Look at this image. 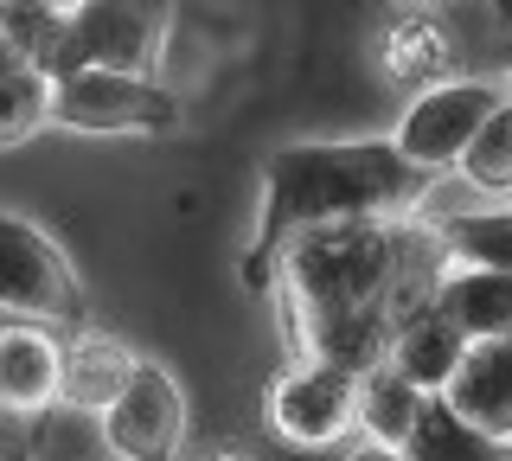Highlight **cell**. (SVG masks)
I'll list each match as a JSON object with an SVG mask.
<instances>
[{
  "label": "cell",
  "instance_id": "obj_1",
  "mask_svg": "<svg viewBox=\"0 0 512 461\" xmlns=\"http://www.w3.org/2000/svg\"><path fill=\"white\" fill-rule=\"evenodd\" d=\"M448 244L436 225L359 218L282 244L269 289L282 301V340L295 359H333L346 372L391 365V346L436 301Z\"/></svg>",
  "mask_w": 512,
  "mask_h": 461
},
{
  "label": "cell",
  "instance_id": "obj_2",
  "mask_svg": "<svg viewBox=\"0 0 512 461\" xmlns=\"http://www.w3.org/2000/svg\"><path fill=\"white\" fill-rule=\"evenodd\" d=\"M429 193V173L404 161L397 141H295L269 154L256 237L244 250V282L269 289L288 237L320 225H359V218H404Z\"/></svg>",
  "mask_w": 512,
  "mask_h": 461
},
{
  "label": "cell",
  "instance_id": "obj_3",
  "mask_svg": "<svg viewBox=\"0 0 512 461\" xmlns=\"http://www.w3.org/2000/svg\"><path fill=\"white\" fill-rule=\"evenodd\" d=\"M160 39H167V0H64V39L52 77L71 71L154 77Z\"/></svg>",
  "mask_w": 512,
  "mask_h": 461
},
{
  "label": "cell",
  "instance_id": "obj_4",
  "mask_svg": "<svg viewBox=\"0 0 512 461\" xmlns=\"http://www.w3.org/2000/svg\"><path fill=\"white\" fill-rule=\"evenodd\" d=\"M0 314L45 327L84 321V282H77L71 257L20 212H0Z\"/></svg>",
  "mask_w": 512,
  "mask_h": 461
},
{
  "label": "cell",
  "instance_id": "obj_5",
  "mask_svg": "<svg viewBox=\"0 0 512 461\" xmlns=\"http://www.w3.org/2000/svg\"><path fill=\"white\" fill-rule=\"evenodd\" d=\"M52 122L71 135H167L180 129V103L154 77L71 71L52 77Z\"/></svg>",
  "mask_w": 512,
  "mask_h": 461
},
{
  "label": "cell",
  "instance_id": "obj_6",
  "mask_svg": "<svg viewBox=\"0 0 512 461\" xmlns=\"http://www.w3.org/2000/svg\"><path fill=\"white\" fill-rule=\"evenodd\" d=\"M269 423L295 449H333L346 429H359V372L333 359H295L269 385Z\"/></svg>",
  "mask_w": 512,
  "mask_h": 461
},
{
  "label": "cell",
  "instance_id": "obj_7",
  "mask_svg": "<svg viewBox=\"0 0 512 461\" xmlns=\"http://www.w3.org/2000/svg\"><path fill=\"white\" fill-rule=\"evenodd\" d=\"M103 442L122 461H180L186 449V391L160 359H135V378L103 410Z\"/></svg>",
  "mask_w": 512,
  "mask_h": 461
},
{
  "label": "cell",
  "instance_id": "obj_8",
  "mask_svg": "<svg viewBox=\"0 0 512 461\" xmlns=\"http://www.w3.org/2000/svg\"><path fill=\"white\" fill-rule=\"evenodd\" d=\"M493 109H500L493 84H474V77L416 90V103L404 109V122H397V148H404L410 167H423L429 180H436V173L461 167V154L474 148V135L487 129Z\"/></svg>",
  "mask_w": 512,
  "mask_h": 461
},
{
  "label": "cell",
  "instance_id": "obj_9",
  "mask_svg": "<svg viewBox=\"0 0 512 461\" xmlns=\"http://www.w3.org/2000/svg\"><path fill=\"white\" fill-rule=\"evenodd\" d=\"M64 378V340L45 321H13L0 314V404L20 417L45 423V410L58 404Z\"/></svg>",
  "mask_w": 512,
  "mask_h": 461
},
{
  "label": "cell",
  "instance_id": "obj_10",
  "mask_svg": "<svg viewBox=\"0 0 512 461\" xmlns=\"http://www.w3.org/2000/svg\"><path fill=\"white\" fill-rule=\"evenodd\" d=\"M436 314H442V321L455 327L468 346L500 340V333H512V276H500V269H487V263H455V269H442V282H436Z\"/></svg>",
  "mask_w": 512,
  "mask_h": 461
},
{
  "label": "cell",
  "instance_id": "obj_11",
  "mask_svg": "<svg viewBox=\"0 0 512 461\" xmlns=\"http://www.w3.org/2000/svg\"><path fill=\"white\" fill-rule=\"evenodd\" d=\"M442 397H448V404H455L474 429H487L493 442H512V333L468 346L455 385H448Z\"/></svg>",
  "mask_w": 512,
  "mask_h": 461
},
{
  "label": "cell",
  "instance_id": "obj_12",
  "mask_svg": "<svg viewBox=\"0 0 512 461\" xmlns=\"http://www.w3.org/2000/svg\"><path fill=\"white\" fill-rule=\"evenodd\" d=\"M135 359L116 333H77V340H64V378H58V404L71 410H90V417H103L109 404L122 397V385L135 378Z\"/></svg>",
  "mask_w": 512,
  "mask_h": 461
},
{
  "label": "cell",
  "instance_id": "obj_13",
  "mask_svg": "<svg viewBox=\"0 0 512 461\" xmlns=\"http://www.w3.org/2000/svg\"><path fill=\"white\" fill-rule=\"evenodd\" d=\"M461 359H468V340H461V333L436 314V301H429V308L416 314L404 333H397V346H391V365H397V372H404L423 397H442L448 385H455Z\"/></svg>",
  "mask_w": 512,
  "mask_h": 461
},
{
  "label": "cell",
  "instance_id": "obj_14",
  "mask_svg": "<svg viewBox=\"0 0 512 461\" xmlns=\"http://www.w3.org/2000/svg\"><path fill=\"white\" fill-rule=\"evenodd\" d=\"M404 461H506V442L474 429L448 397H429L416 429H410V442H404Z\"/></svg>",
  "mask_w": 512,
  "mask_h": 461
},
{
  "label": "cell",
  "instance_id": "obj_15",
  "mask_svg": "<svg viewBox=\"0 0 512 461\" xmlns=\"http://www.w3.org/2000/svg\"><path fill=\"white\" fill-rule=\"evenodd\" d=\"M423 404H429V397L416 391L397 365L365 372L359 378V429H365V442H391V449H404L416 417H423Z\"/></svg>",
  "mask_w": 512,
  "mask_h": 461
},
{
  "label": "cell",
  "instance_id": "obj_16",
  "mask_svg": "<svg viewBox=\"0 0 512 461\" xmlns=\"http://www.w3.org/2000/svg\"><path fill=\"white\" fill-rule=\"evenodd\" d=\"M448 33L436 20H391L384 26V71L397 77V84H416V90H436L448 84Z\"/></svg>",
  "mask_w": 512,
  "mask_h": 461
},
{
  "label": "cell",
  "instance_id": "obj_17",
  "mask_svg": "<svg viewBox=\"0 0 512 461\" xmlns=\"http://www.w3.org/2000/svg\"><path fill=\"white\" fill-rule=\"evenodd\" d=\"M436 237L448 244V257L487 263L500 276H512V212H493V205H480V212H442Z\"/></svg>",
  "mask_w": 512,
  "mask_h": 461
},
{
  "label": "cell",
  "instance_id": "obj_18",
  "mask_svg": "<svg viewBox=\"0 0 512 461\" xmlns=\"http://www.w3.org/2000/svg\"><path fill=\"white\" fill-rule=\"evenodd\" d=\"M461 173H468L474 193L487 199H506L512 193V103H500L487 116V129L474 135V148L461 154Z\"/></svg>",
  "mask_w": 512,
  "mask_h": 461
},
{
  "label": "cell",
  "instance_id": "obj_19",
  "mask_svg": "<svg viewBox=\"0 0 512 461\" xmlns=\"http://www.w3.org/2000/svg\"><path fill=\"white\" fill-rule=\"evenodd\" d=\"M52 122V77L39 71H0V148L26 141Z\"/></svg>",
  "mask_w": 512,
  "mask_h": 461
},
{
  "label": "cell",
  "instance_id": "obj_20",
  "mask_svg": "<svg viewBox=\"0 0 512 461\" xmlns=\"http://www.w3.org/2000/svg\"><path fill=\"white\" fill-rule=\"evenodd\" d=\"M39 429L45 423H32V417H20V410L0 404V461H32V449H39Z\"/></svg>",
  "mask_w": 512,
  "mask_h": 461
},
{
  "label": "cell",
  "instance_id": "obj_21",
  "mask_svg": "<svg viewBox=\"0 0 512 461\" xmlns=\"http://www.w3.org/2000/svg\"><path fill=\"white\" fill-rule=\"evenodd\" d=\"M346 461H404V449H391V442H359Z\"/></svg>",
  "mask_w": 512,
  "mask_h": 461
},
{
  "label": "cell",
  "instance_id": "obj_22",
  "mask_svg": "<svg viewBox=\"0 0 512 461\" xmlns=\"http://www.w3.org/2000/svg\"><path fill=\"white\" fill-rule=\"evenodd\" d=\"M0 71H26L20 52H13V33H7V7H0Z\"/></svg>",
  "mask_w": 512,
  "mask_h": 461
},
{
  "label": "cell",
  "instance_id": "obj_23",
  "mask_svg": "<svg viewBox=\"0 0 512 461\" xmlns=\"http://www.w3.org/2000/svg\"><path fill=\"white\" fill-rule=\"evenodd\" d=\"M493 20H500L506 33H512V0H493Z\"/></svg>",
  "mask_w": 512,
  "mask_h": 461
},
{
  "label": "cell",
  "instance_id": "obj_24",
  "mask_svg": "<svg viewBox=\"0 0 512 461\" xmlns=\"http://www.w3.org/2000/svg\"><path fill=\"white\" fill-rule=\"evenodd\" d=\"M506 71H512V33H506Z\"/></svg>",
  "mask_w": 512,
  "mask_h": 461
},
{
  "label": "cell",
  "instance_id": "obj_25",
  "mask_svg": "<svg viewBox=\"0 0 512 461\" xmlns=\"http://www.w3.org/2000/svg\"><path fill=\"white\" fill-rule=\"evenodd\" d=\"M212 461H244V455H212Z\"/></svg>",
  "mask_w": 512,
  "mask_h": 461
},
{
  "label": "cell",
  "instance_id": "obj_26",
  "mask_svg": "<svg viewBox=\"0 0 512 461\" xmlns=\"http://www.w3.org/2000/svg\"><path fill=\"white\" fill-rule=\"evenodd\" d=\"M506 461H512V455H506Z\"/></svg>",
  "mask_w": 512,
  "mask_h": 461
}]
</instances>
